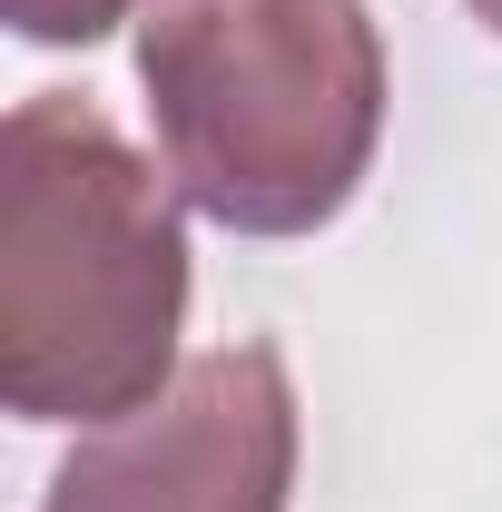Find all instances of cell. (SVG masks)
<instances>
[{"label":"cell","mask_w":502,"mask_h":512,"mask_svg":"<svg viewBox=\"0 0 502 512\" xmlns=\"http://www.w3.org/2000/svg\"><path fill=\"white\" fill-rule=\"evenodd\" d=\"M10 10V30L20 40H50V50H69V40H99V30H119L128 10H148V0H0Z\"/></svg>","instance_id":"obj_4"},{"label":"cell","mask_w":502,"mask_h":512,"mask_svg":"<svg viewBox=\"0 0 502 512\" xmlns=\"http://www.w3.org/2000/svg\"><path fill=\"white\" fill-rule=\"evenodd\" d=\"M473 20H493V30H502V0H473Z\"/></svg>","instance_id":"obj_5"},{"label":"cell","mask_w":502,"mask_h":512,"mask_svg":"<svg viewBox=\"0 0 502 512\" xmlns=\"http://www.w3.org/2000/svg\"><path fill=\"white\" fill-rule=\"evenodd\" d=\"M296 483V384L276 345L188 355L168 394L89 424L40 512H286Z\"/></svg>","instance_id":"obj_3"},{"label":"cell","mask_w":502,"mask_h":512,"mask_svg":"<svg viewBox=\"0 0 502 512\" xmlns=\"http://www.w3.org/2000/svg\"><path fill=\"white\" fill-rule=\"evenodd\" d=\"M188 227L89 99L40 89L0 128V394L30 424H119L178 375Z\"/></svg>","instance_id":"obj_1"},{"label":"cell","mask_w":502,"mask_h":512,"mask_svg":"<svg viewBox=\"0 0 502 512\" xmlns=\"http://www.w3.org/2000/svg\"><path fill=\"white\" fill-rule=\"evenodd\" d=\"M138 89L178 197L237 237L325 227L384 138L365 0H148Z\"/></svg>","instance_id":"obj_2"}]
</instances>
